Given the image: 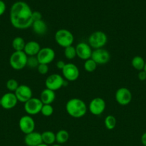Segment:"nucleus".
<instances>
[{"label": "nucleus", "instance_id": "f257e3e1", "mask_svg": "<svg viewBox=\"0 0 146 146\" xmlns=\"http://www.w3.org/2000/svg\"><path fill=\"white\" fill-rule=\"evenodd\" d=\"M33 11L29 6L22 1H16L12 4L9 12L10 22L15 29H27L32 26Z\"/></svg>", "mask_w": 146, "mask_h": 146}, {"label": "nucleus", "instance_id": "f03ea898", "mask_svg": "<svg viewBox=\"0 0 146 146\" xmlns=\"http://www.w3.org/2000/svg\"><path fill=\"white\" fill-rule=\"evenodd\" d=\"M66 111L71 117L80 118L84 116L87 111V107L82 100L73 98L69 100L65 106Z\"/></svg>", "mask_w": 146, "mask_h": 146}, {"label": "nucleus", "instance_id": "7ed1b4c3", "mask_svg": "<svg viewBox=\"0 0 146 146\" xmlns=\"http://www.w3.org/2000/svg\"><path fill=\"white\" fill-rule=\"evenodd\" d=\"M74 38L72 33L65 29L57 30L54 35L56 43L63 48H66L72 45Z\"/></svg>", "mask_w": 146, "mask_h": 146}, {"label": "nucleus", "instance_id": "20e7f679", "mask_svg": "<svg viewBox=\"0 0 146 146\" xmlns=\"http://www.w3.org/2000/svg\"><path fill=\"white\" fill-rule=\"evenodd\" d=\"M28 56L24 51H14L10 56L9 64L11 68L17 71L23 69L27 66Z\"/></svg>", "mask_w": 146, "mask_h": 146}, {"label": "nucleus", "instance_id": "39448f33", "mask_svg": "<svg viewBox=\"0 0 146 146\" xmlns=\"http://www.w3.org/2000/svg\"><path fill=\"white\" fill-rule=\"evenodd\" d=\"M107 42V36L102 31H94L88 38V44L94 49L102 48Z\"/></svg>", "mask_w": 146, "mask_h": 146}, {"label": "nucleus", "instance_id": "423d86ee", "mask_svg": "<svg viewBox=\"0 0 146 146\" xmlns=\"http://www.w3.org/2000/svg\"><path fill=\"white\" fill-rule=\"evenodd\" d=\"M67 84L68 81L57 74H51L46 78L45 81L46 88L54 91L60 89L62 87L66 86Z\"/></svg>", "mask_w": 146, "mask_h": 146}, {"label": "nucleus", "instance_id": "0eeeda50", "mask_svg": "<svg viewBox=\"0 0 146 146\" xmlns=\"http://www.w3.org/2000/svg\"><path fill=\"white\" fill-rule=\"evenodd\" d=\"M43 106V104L41 100L38 98L32 97L29 101L24 103V111L27 113V115H35L41 112L42 108Z\"/></svg>", "mask_w": 146, "mask_h": 146}, {"label": "nucleus", "instance_id": "6e6552de", "mask_svg": "<svg viewBox=\"0 0 146 146\" xmlns=\"http://www.w3.org/2000/svg\"><path fill=\"white\" fill-rule=\"evenodd\" d=\"M63 77L67 81H74L80 76V70L75 64L72 63L66 64L64 68L62 70Z\"/></svg>", "mask_w": 146, "mask_h": 146}, {"label": "nucleus", "instance_id": "1a4fd4ad", "mask_svg": "<svg viewBox=\"0 0 146 146\" xmlns=\"http://www.w3.org/2000/svg\"><path fill=\"white\" fill-rule=\"evenodd\" d=\"M19 127L23 133L25 135L34 131L35 129V121L29 115H23L19 121Z\"/></svg>", "mask_w": 146, "mask_h": 146}, {"label": "nucleus", "instance_id": "9d476101", "mask_svg": "<svg viewBox=\"0 0 146 146\" xmlns=\"http://www.w3.org/2000/svg\"><path fill=\"white\" fill-rule=\"evenodd\" d=\"M40 64H47L52 62L55 58V52L50 47H44L41 48L40 51L37 55Z\"/></svg>", "mask_w": 146, "mask_h": 146}, {"label": "nucleus", "instance_id": "9b49d317", "mask_svg": "<svg viewBox=\"0 0 146 146\" xmlns=\"http://www.w3.org/2000/svg\"><path fill=\"white\" fill-rule=\"evenodd\" d=\"M106 108V103L103 98L96 97L90 101L89 104V111L92 115H100L104 111Z\"/></svg>", "mask_w": 146, "mask_h": 146}, {"label": "nucleus", "instance_id": "f8f14e48", "mask_svg": "<svg viewBox=\"0 0 146 146\" xmlns=\"http://www.w3.org/2000/svg\"><path fill=\"white\" fill-rule=\"evenodd\" d=\"M91 58L97 64L104 65L110 61V54L109 51L104 48H98L92 51Z\"/></svg>", "mask_w": 146, "mask_h": 146}, {"label": "nucleus", "instance_id": "ddd939ff", "mask_svg": "<svg viewBox=\"0 0 146 146\" xmlns=\"http://www.w3.org/2000/svg\"><path fill=\"white\" fill-rule=\"evenodd\" d=\"M132 93L128 88H120L116 91L115 92V100L118 104L121 106H127L131 102Z\"/></svg>", "mask_w": 146, "mask_h": 146}, {"label": "nucleus", "instance_id": "4468645a", "mask_svg": "<svg viewBox=\"0 0 146 146\" xmlns=\"http://www.w3.org/2000/svg\"><path fill=\"white\" fill-rule=\"evenodd\" d=\"M14 94L19 102L24 104L32 98L33 93L29 86L25 84H21L19 86L17 89L14 91Z\"/></svg>", "mask_w": 146, "mask_h": 146}, {"label": "nucleus", "instance_id": "2eb2a0df", "mask_svg": "<svg viewBox=\"0 0 146 146\" xmlns=\"http://www.w3.org/2000/svg\"><path fill=\"white\" fill-rule=\"evenodd\" d=\"M18 102L15 94L13 92L6 93L1 98V106L6 110L14 108Z\"/></svg>", "mask_w": 146, "mask_h": 146}, {"label": "nucleus", "instance_id": "dca6fc26", "mask_svg": "<svg viewBox=\"0 0 146 146\" xmlns=\"http://www.w3.org/2000/svg\"><path fill=\"white\" fill-rule=\"evenodd\" d=\"M75 48L76 52H77V56H78L80 59L86 61L91 58L92 50L91 46L88 44L84 42H80L77 44Z\"/></svg>", "mask_w": 146, "mask_h": 146}, {"label": "nucleus", "instance_id": "f3484780", "mask_svg": "<svg viewBox=\"0 0 146 146\" xmlns=\"http://www.w3.org/2000/svg\"><path fill=\"white\" fill-rule=\"evenodd\" d=\"M24 143L27 146H37L42 143V133L36 131L30 133L25 135L24 137Z\"/></svg>", "mask_w": 146, "mask_h": 146}, {"label": "nucleus", "instance_id": "a211bd4d", "mask_svg": "<svg viewBox=\"0 0 146 146\" xmlns=\"http://www.w3.org/2000/svg\"><path fill=\"white\" fill-rule=\"evenodd\" d=\"M40 49L41 46L38 42L35 41H29L26 43L23 51L27 54V56H34L37 55Z\"/></svg>", "mask_w": 146, "mask_h": 146}, {"label": "nucleus", "instance_id": "6ab92c4d", "mask_svg": "<svg viewBox=\"0 0 146 146\" xmlns=\"http://www.w3.org/2000/svg\"><path fill=\"white\" fill-rule=\"evenodd\" d=\"M55 91L46 88L41 92L40 99L43 104H52L55 100Z\"/></svg>", "mask_w": 146, "mask_h": 146}, {"label": "nucleus", "instance_id": "aec40b11", "mask_svg": "<svg viewBox=\"0 0 146 146\" xmlns=\"http://www.w3.org/2000/svg\"><path fill=\"white\" fill-rule=\"evenodd\" d=\"M33 31L37 35L43 36L47 33V25L42 19L35 21L32 24Z\"/></svg>", "mask_w": 146, "mask_h": 146}, {"label": "nucleus", "instance_id": "412c9836", "mask_svg": "<svg viewBox=\"0 0 146 146\" xmlns=\"http://www.w3.org/2000/svg\"><path fill=\"white\" fill-rule=\"evenodd\" d=\"M42 143L47 145H53L56 142V134L50 131H46L42 133Z\"/></svg>", "mask_w": 146, "mask_h": 146}, {"label": "nucleus", "instance_id": "4be33fe9", "mask_svg": "<svg viewBox=\"0 0 146 146\" xmlns=\"http://www.w3.org/2000/svg\"><path fill=\"white\" fill-rule=\"evenodd\" d=\"M26 42L24 41L22 37L17 36L13 39L11 45L12 48H14V51H24V46H25Z\"/></svg>", "mask_w": 146, "mask_h": 146}, {"label": "nucleus", "instance_id": "5701e85b", "mask_svg": "<svg viewBox=\"0 0 146 146\" xmlns=\"http://www.w3.org/2000/svg\"><path fill=\"white\" fill-rule=\"evenodd\" d=\"M131 64L135 69L140 71L144 69L145 61V60L141 56H135L132 59Z\"/></svg>", "mask_w": 146, "mask_h": 146}, {"label": "nucleus", "instance_id": "b1692460", "mask_svg": "<svg viewBox=\"0 0 146 146\" xmlns=\"http://www.w3.org/2000/svg\"><path fill=\"white\" fill-rule=\"evenodd\" d=\"M70 134L66 130H60L56 133V142L58 144H64L69 140Z\"/></svg>", "mask_w": 146, "mask_h": 146}, {"label": "nucleus", "instance_id": "393cba45", "mask_svg": "<svg viewBox=\"0 0 146 146\" xmlns=\"http://www.w3.org/2000/svg\"><path fill=\"white\" fill-rule=\"evenodd\" d=\"M104 126L108 130H113L116 126L117 124V120L115 117L112 115H109L104 118Z\"/></svg>", "mask_w": 146, "mask_h": 146}, {"label": "nucleus", "instance_id": "a878e982", "mask_svg": "<svg viewBox=\"0 0 146 146\" xmlns=\"http://www.w3.org/2000/svg\"><path fill=\"white\" fill-rule=\"evenodd\" d=\"M64 56L68 60H72L77 56V52H76L75 47L73 46L72 45L68 47L64 48Z\"/></svg>", "mask_w": 146, "mask_h": 146}, {"label": "nucleus", "instance_id": "bb28decb", "mask_svg": "<svg viewBox=\"0 0 146 146\" xmlns=\"http://www.w3.org/2000/svg\"><path fill=\"white\" fill-rule=\"evenodd\" d=\"M97 64L91 58H89V59L86 60L84 63V68L86 71L87 72H93L96 70L97 68Z\"/></svg>", "mask_w": 146, "mask_h": 146}, {"label": "nucleus", "instance_id": "cd10ccee", "mask_svg": "<svg viewBox=\"0 0 146 146\" xmlns=\"http://www.w3.org/2000/svg\"><path fill=\"white\" fill-rule=\"evenodd\" d=\"M42 115L45 117L51 116L54 113V108L52 104H43L41 112Z\"/></svg>", "mask_w": 146, "mask_h": 146}, {"label": "nucleus", "instance_id": "c85d7f7f", "mask_svg": "<svg viewBox=\"0 0 146 146\" xmlns=\"http://www.w3.org/2000/svg\"><path fill=\"white\" fill-rule=\"evenodd\" d=\"M19 84L17 82V81H16L14 78H11V79H9L7 81V84H6V86H7V89L9 91V92H13L14 93V91L17 89V88L19 87Z\"/></svg>", "mask_w": 146, "mask_h": 146}, {"label": "nucleus", "instance_id": "c756f323", "mask_svg": "<svg viewBox=\"0 0 146 146\" xmlns=\"http://www.w3.org/2000/svg\"><path fill=\"white\" fill-rule=\"evenodd\" d=\"M40 64L38 59L37 58V56H28L27 61V66H28L30 68H37Z\"/></svg>", "mask_w": 146, "mask_h": 146}, {"label": "nucleus", "instance_id": "7c9ffc66", "mask_svg": "<svg viewBox=\"0 0 146 146\" xmlns=\"http://www.w3.org/2000/svg\"><path fill=\"white\" fill-rule=\"evenodd\" d=\"M37 71L41 75H45L49 71V66L47 64H40L37 67Z\"/></svg>", "mask_w": 146, "mask_h": 146}, {"label": "nucleus", "instance_id": "2f4dec72", "mask_svg": "<svg viewBox=\"0 0 146 146\" xmlns=\"http://www.w3.org/2000/svg\"><path fill=\"white\" fill-rule=\"evenodd\" d=\"M32 19L34 21L42 20V14L40 12V11H33L32 13Z\"/></svg>", "mask_w": 146, "mask_h": 146}, {"label": "nucleus", "instance_id": "473e14b6", "mask_svg": "<svg viewBox=\"0 0 146 146\" xmlns=\"http://www.w3.org/2000/svg\"><path fill=\"white\" fill-rule=\"evenodd\" d=\"M6 9H7V7H6V4L4 3V1L0 0V17L4 14Z\"/></svg>", "mask_w": 146, "mask_h": 146}, {"label": "nucleus", "instance_id": "72a5a7b5", "mask_svg": "<svg viewBox=\"0 0 146 146\" xmlns=\"http://www.w3.org/2000/svg\"><path fill=\"white\" fill-rule=\"evenodd\" d=\"M65 65L66 64L64 63V61H62V60H60V61H57V63H56V66H57V68L59 70H61V71L64 68Z\"/></svg>", "mask_w": 146, "mask_h": 146}, {"label": "nucleus", "instance_id": "f704fd0d", "mask_svg": "<svg viewBox=\"0 0 146 146\" xmlns=\"http://www.w3.org/2000/svg\"><path fill=\"white\" fill-rule=\"evenodd\" d=\"M137 76H138V78L140 81H145V80H146V73L143 70V71H139V74Z\"/></svg>", "mask_w": 146, "mask_h": 146}, {"label": "nucleus", "instance_id": "c9c22d12", "mask_svg": "<svg viewBox=\"0 0 146 146\" xmlns=\"http://www.w3.org/2000/svg\"><path fill=\"white\" fill-rule=\"evenodd\" d=\"M141 142L144 146H146V132L142 135L141 136Z\"/></svg>", "mask_w": 146, "mask_h": 146}, {"label": "nucleus", "instance_id": "e433bc0d", "mask_svg": "<svg viewBox=\"0 0 146 146\" xmlns=\"http://www.w3.org/2000/svg\"><path fill=\"white\" fill-rule=\"evenodd\" d=\"M37 146H50V145H46V144H44V143H42V144H40V145H37Z\"/></svg>", "mask_w": 146, "mask_h": 146}, {"label": "nucleus", "instance_id": "4c0bfd02", "mask_svg": "<svg viewBox=\"0 0 146 146\" xmlns=\"http://www.w3.org/2000/svg\"><path fill=\"white\" fill-rule=\"evenodd\" d=\"M51 146H62L61 145H60V144H53V145H52Z\"/></svg>", "mask_w": 146, "mask_h": 146}, {"label": "nucleus", "instance_id": "58836bf2", "mask_svg": "<svg viewBox=\"0 0 146 146\" xmlns=\"http://www.w3.org/2000/svg\"><path fill=\"white\" fill-rule=\"evenodd\" d=\"M143 71L146 73V62H145V67H144V69H143Z\"/></svg>", "mask_w": 146, "mask_h": 146}, {"label": "nucleus", "instance_id": "ea45409f", "mask_svg": "<svg viewBox=\"0 0 146 146\" xmlns=\"http://www.w3.org/2000/svg\"><path fill=\"white\" fill-rule=\"evenodd\" d=\"M0 106H1V98H0Z\"/></svg>", "mask_w": 146, "mask_h": 146}, {"label": "nucleus", "instance_id": "a19ab883", "mask_svg": "<svg viewBox=\"0 0 146 146\" xmlns=\"http://www.w3.org/2000/svg\"><path fill=\"white\" fill-rule=\"evenodd\" d=\"M0 24H1V19H0Z\"/></svg>", "mask_w": 146, "mask_h": 146}]
</instances>
